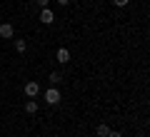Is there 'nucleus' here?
Returning a JSON list of instances; mask_svg holds the SVG:
<instances>
[{"mask_svg":"<svg viewBox=\"0 0 150 137\" xmlns=\"http://www.w3.org/2000/svg\"><path fill=\"white\" fill-rule=\"evenodd\" d=\"M60 100H63V97H60V90L55 87V85H50V87L45 90V102H48V105H60Z\"/></svg>","mask_w":150,"mask_h":137,"instance_id":"obj_1","label":"nucleus"},{"mask_svg":"<svg viewBox=\"0 0 150 137\" xmlns=\"http://www.w3.org/2000/svg\"><path fill=\"white\" fill-rule=\"evenodd\" d=\"M40 22H43V25H53L55 22V13L50 10V8H40Z\"/></svg>","mask_w":150,"mask_h":137,"instance_id":"obj_2","label":"nucleus"},{"mask_svg":"<svg viewBox=\"0 0 150 137\" xmlns=\"http://www.w3.org/2000/svg\"><path fill=\"white\" fill-rule=\"evenodd\" d=\"M25 95L28 97H38V95H40V85H38V80L25 82Z\"/></svg>","mask_w":150,"mask_h":137,"instance_id":"obj_3","label":"nucleus"},{"mask_svg":"<svg viewBox=\"0 0 150 137\" xmlns=\"http://www.w3.org/2000/svg\"><path fill=\"white\" fill-rule=\"evenodd\" d=\"M0 37H5V40H13V37H15V27H13L10 22H3V25H0Z\"/></svg>","mask_w":150,"mask_h":137,"instance_id":"obj_4","label":"nucleus"},{"mask_svg":"<svg viewBox=\"0 0 150 137\" xmlns=\"http://www.w3.org/2000/svg\"><path fill=\"white\" fill-rule=\"evenodd\" d=\"M55 60H58L60 65H68V63H70V50H68V48H58V53H55Z\"/></svg>","mask_w":150,"mask_h":137,"instance_id":"obj_5","label":"nucleus"},{"mask_svg":"<svg viewBox=\"0 0 150 137\" xmlns=\"http://www.w3.org/2000/svg\"><path fill=\"white\" fill-rule=\"evenodd\" d=\"M38 110H40L38 100H35V97H30V100L25 102V112H28V115H38Z\"/></svg>","mask_w":150,"mask_h":137,"instance_id":"obj_6","label":"nucleus"},{"mask_svg":"<svg viewBox=\"0 0 150 137\" xmlns=\"http://www.w3.org/2000/svg\"><path fill=\"white\" fill-rule=\"evenodd\" d=\"M108 132H110V127L103 122V125H98L95 127V137H108Z\"/></svg>","mask_w":150,"mask_h":137,"instance_id":"obj_7","label":"nucleus"},{"mask_svg":"<svg viewBox=\"0 0 150 137\" xmlns=\"http://www.w3.org/2000/svg\"><path fill=\"white\" fill-rule=\"evenodd\" d=\"M25 50H28V42H25V40H15V53H20V55H23Z\"/></svg>","mask_w":150,"mask_h":137,"instance_id":"obj_8","label":"nucleus"},{"mask_svg":"<svg viewBox=\"0 0 150 137\" xmlns=\"http://www.w3.org/2000/svg\"><path fill=\"white\" fill-rule=\"evenodd\" d=\"M48 80H50V85H55V87H58V82L63 80V75H60V72H50V75H48Z\"/></svg>","mask_w":150,"mask_h":137,"instance_id":"obj_9","label":"nucleus"},{"mask_svg":"<svg viewBox=\"0 0 150 137\" xmlns=\"http://www.w3.org/2000/svg\"><path fill=\"white\" fill-rule=\"evenodd\" d=\"M128 3H130V0H112V5H115V8H125Z\"/></svg>","mask_w":150,"mask_h":137,"instance_id":"obj_10","label":"nucleus"},{"mask_svg":"<svg viewBox=\"0 0 150 137\" xmlns=\"http://www.w3.org/2000/svg\"><path fill=\"white\" fill-rule=\"evenodd\" d=\"M48 3H50V0H35V5H38V8H48Z\"/></svg>","mask_w":150,"mask_h":137,"instance_id":"obj_11","label":"nucleus"},{"mask_svg":"<svg viewBox=\"0 0 150 137\" xmlns=\"http://www.w3.org/2000/svg\"><path fill=\"white\" fill-rule=\"evenodd\" d=\"M108 137H123V135H120L118 130H110V132H108Z\"/></svg>","mask_w":150,"mask_h":137,"instance_id":"obj_12","label":"nucleus"},{"mask_svg":"<svg viewBox=\"0 0 150 137\" xmlns=\"http://www.w3.org/2000/svg\"><path fill=\"white\" fill-rule=\"evenodd\" d=\"M55 3H58V5H63V8H68V5H70V0H55Z\"/></svg>","mask_w":150,"mask_h":137,"instance_id":"obj_13","label":"nucleus"}]
</instances>
